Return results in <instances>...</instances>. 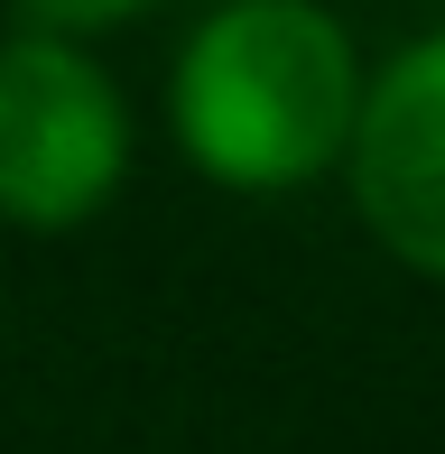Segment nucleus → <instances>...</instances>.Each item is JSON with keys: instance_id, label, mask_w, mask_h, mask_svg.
Masks as SVG:
<instances>
[{"instance_id": "obj_1", "label": "nucleus", "mask_w": 445, "mask_h": 454, "mask_svg": "<svg viewBox=\"0 0 445 454\" xmlns=\"http://www.w3.org/2000/svg\"><path fill=\"white\" fill-rule=\"evenodd\" d=\"M362 112V56L316 0H222L176 47L168 121L195 176L232 195H288L343 168Z\"/></svg>"}, {"instance_id": "obj_2", "label": "nucleus", "mask_w": 445, "mask_h": 454, "mask_svg": "<svg viewBox=\"0 0 445 454\" xmlns=\"http://www.w3.org/2000/svg\"><path fill=\"white\" fill-rule=\"evenodd\" d=\"M130 176V102L74 37H0V223L84 232Z\"/></svg>"}, {"instance_id": "obj_3", "label": "nucleus", "mask_w": 445, "mask_h": 454, "mask_svg": "<svg viewBox=\"0 0 445 454\" xmlns=\"http://www.w3.org/2000/svg\"><path fill=\"white\" fill-rule=\"evenodd\" d=\"M343 176H353L362 232L399 270L445 278V28L399 47L380 74H362Z\"/></svg>"}, {"instance_id": "obj_4", "label": "nucleus", "mask_w": 445, "mask_h": 454, "mask_svg": "<svg viewBox=\"0 0 445 454\" xmlns=\"http://www.w3.org/2000/svg\"><path fill=\"white\" fill-rule=\"evenodd\" d=\"M19 10H28L37 28H56V37H84V28H121V19L158 10V0H19Z\"/></svg>"}]
</instances>
